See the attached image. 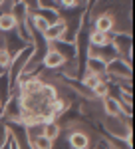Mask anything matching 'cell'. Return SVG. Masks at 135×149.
I'll return each instance as SVG.
<instances>
[{"label": "cell", "mask_w": 135, "mask_h": 149, "mask_svg": "<svg viewBox=\"0 0 135 149\" xmlns=\"http://www.w3.org/2000/svg\"><path fill=\"white\" fill-rule=\"evenodd\" d=\"M12 92H14V88H12L10 76H8V72H6V74L0 76V107L8 102V97L12 95Z\"/></svg>", "instance_id": "4fadbf2b"}, {"label": "cell", "mask_w": 135, "mask_h": 149, "mask_svg": "<svg viewBox=\"0 0 135 149\" xmlns=\"http://www.w3.org/2000/svg\"><path fill=\"white\" fill-rule=\"evenodd\" d=\"M91 92H93V95H95L97 100H103V97H105V95L109 93V92H107V81L101 80L100 84H97V86H95V88L91 90Z\"/></svg>", "instance_id": "44dd1931"}, {"label": "cell", "mask_w": 135, "mask_h": 149, "mask_svg": "<svg viewBox=\"0 0 135 149\" xmlns=\"http://www.w3.org/2000/svg\"><path fill=\"white\" fill-rule=\"evenodd\" d=\"M32 14H38V16H40V18H44L48 24H54V22L60 20V14H62V12L54 10V8H38V10L32 12Z\"/></svg>", "instance_id": "5bb4252c"}, {"label": "cell", "mask_w": 135, "mask_h": 149, "mask_svg": "<svg viewBox=\"0 0 135 149\" xmlns=\"http://www.w3.org/2000/svg\"><path fill=\"white\" fill-rule=\"evenodd\" d=\"M111 38H113V32H109V34L100 32V30H90L88 32V42H90V46H95V48L111 44Z\"/></svg>", "instance_id": "8fae6325"}, {"label": "cell", "mask_w": 135, "mask_h": 149, "mask_svg": "<svg viewBox=\"0 0 135 149\" xmlns=\"http://www.w3.org/2000/svg\"><path fill=\"white\" fill-rule=\"evenodd\" d=\"M14 149H16V147H14Z\"/></svg>", "instance_id": "4dcf8cb0"}, {"label": "cell", "mask_w": 135, "mask_h": 149, "mask_svg": "<svg viewBox=\"0 0 135 149\" xmlns=\"http://www.w3.org/2000/svg\"><path fill=\"white\" fill-rule=\"evenodd\" d=\"M78 6H81L79 0H60V10H74Z\"/></svg>", "instance_id": "cb8c5ba5"}, {"label": "cell", "mask_w": 135, "mask_h": 149, "mask_svg": "<svg viewBox=\"0 0 135 149\" xmlns=\"http://www.w3.org/2000/svg\"><path fill=\"white\" fill-rule=\"evenodd\" d=\"M84 72H90V74H95L100 76L103 81H107V74H105V62L100 60V58H86L84 60Z\"/></svg>", "instance_id": "ba28073f"}, {"label": "cell", "mask_w": 135, "mask_h": 149, "mask_svg": "<svg viewBox=\"0 0 135 149\" xmlns=\"http://www.w3.org/2000/svg\"><path fill=\"white\" fill-rule=\"evenodd\" d=\"M105 74L109 80H119V78H131V64H127L121 58H113L105 64ZM107 80V81H109Z\"/></svg>", "instance_id": "277c9868"}, {"label": "cell", "mask_w": 135, "mask_h": 149, "mask_svg": "<svg viewBox=\"0 0 135 149\" xmlns=\"http://www.w3.org/2000/svg\"><path fill=\"white\" fill-rule=\"evenodd\" d=\"M90 149H91V147H90Z\"/></svg>", "instance_id": "1f68e13d"}, {"label": "cell", "mask_w": 135, "mask_h": 149, "mask_svg": "<svg viewBox=\"0 0 135 149\" xmlns=\"http://www.w3.org/2000/svg\"><path fill=\"white\" fill-rule=\"evenodd\" d=\"M64 56L62 54H58L54 48H50L48 46V50H46V54H44V68L48 70H60L62 66H64Z\"/></svg>", "instance_id": "30bf717a"}, {"label": "cell", "mask_w": 135, "mask_h": 149, "mask_svg": "<svg viewBox=\"0 0 135 149\" xmlns=\"http://www.w3.org/2000/svg\"><path fill=\"white\" fill-rule=\"evenodd\" d=\"M95 2H97V0H88V8H86V10H90V8L93 6V4H95Z\"/></svg>", "instance_id": "484cf974"}, {"label": "cell", "mask_w": 135, "mask_h": 149, "mask_svg": "<svg viewBox=\"0 0 135 149\" xmlns=\"http://www.w3.org/2000/svg\"><path fill=\"white\" fill-rule=\"evenodd\" d=\"M60 133H62V127L58 125L56 119H54V121H46V123H44V135L48 139L54 141L56 137H60Z\"/></svg>", "instance_id": "2e32d148"}, {"label": "cell", "mask_w": 135, "mask_h": 149, "mask_svg": "<svg viewBox=\"0 0 135 149\" xmlns=\"http://www.w3.org/2000/svg\"><path fill=\"white\" fill-rule=\"evenodd\" d=\"M8 139H10V129H8V125H6V121L0 119V145H4Z\"/></svg>", "instance_id": "603a6c76"}, {"label": "cell", "mask_w": 135, "mask_h": 149, "mask_svg": "<svg viewBox=\"0 0 135 149\" xmlns=\"http://www.w3.org/2000/svg\"><path fill=\"white\" fill-rule=\"evenodd\" d=\"M0 44L6 48L8 52H10V56H16L20 50H24L26 46H30V44H26L22 38L18 36L16 28H14V30H10V32H4V34H0Z\"/></svg>", "instance_id": "5b68a950"}, {"label": "cell", "mask_w": 135, "mask_h": 149, "mask_svg": "<svg viewBox=\"0 0 135 149\" xmlns=\"http://www.w3.org/2000/svg\"><path fill=\"white\" fill-rule=\"evenodd\" d=\"M111 46L121 60L131 64V32H117V34H113Z\"/></svg>", "instance_id": "7a4b0ae2"}, {"label": "cell", "mask_w": 135, "mask_h": 149, "mask_svg": "<svg viewBox=\"0 0 135 149\" xmlns=\"http://www.w3.org/2000/svg\"><path fill=\"white\" fill-rule=\"evenodd\" d=\"M79 2H81V6H84V8H88V0H79Z\"/></svg>", "instance_id": "4316f807"}, {"label": "cell", "mask_w": 135, "mask_h": 149, "mask_svg": "<svg viewBox=\"0 0 135 149\" xmlns=\"http://www.w3.org/2000/svg\"><path fill=\"white\" fill-rule=\"evenodd\" d=\"M101 107H103V115H111V117L121 115L119 100H117V97H113V95H105V97L101 100Z\"/></svg>", "instance_id": "7c38bea8"}, {"label": "cell", "mask_w": 135, "mask_h": 149, "mask_svg": "<svg viewBox=\"0 0 135 149\" xmlns=\"http://www.w3.org/2000/svg\"><path fill=\"white\" fill-rule=\"evenodd\" d=\"M54 2H56V4H58V8H60V0H54Z\"/></svg>", "instance_id": "f1b7e54d"}, {"label": "cell", "mask_w": 135, "mask_h": 149, "mask_svg": "<svg viewBox=\"0 0 135 149\" xmlns=\"http://www.w3.org/2000/svg\"><path fill=\"white\" fill-rule=\"evenodd\" d=\"M52 145H54V141H52V139H48L44 133L32 141V149H52Z\"/></svg>", "instance_id": "d6986e66"}, {"label": "cell", "mask_w": 135, "mask_h": 149, "mask_svg": "<svg viewBox=\"0 0 135 149\" xmlns=\"http://www.w3.org/2000/svg\"><path fill=\"white\" fill-rule=\"evenodd\" d=\"M64 32H66V24H64V20L60 18L58 22L50 24L48 30H46L42 36H44L46 42H56V40H62V38H64Z\"/></svg>", "instance_id": "9c48e42d"}, {"label": "cell", "mask_w": 135, "mask_h": 149, "mask_svg": "<svg viewBox=\"0 0 135 149\" xmlns=\"http://www.w3.org/2000/svg\"><path fill=\"white\" fill-rule=\"evenodd\" d=\"M18 26V22H16V18H14V14H2L0 16V34H4V32H10V30H14Z\"/></svg>", "instance_id": "9a60e30c"}, {"label": "cell", "mask_w": 135, "mask_h": 149, "mask_svg": "<svg viewBox=\"0 0 135 149\" xmlns=\"http://www.w3.org/2000/svg\"><path fill=\"white\" fill-rule=\"evenodd\" d=\"M0 117H2V107H0Z\"/></svg>", "instance_id": "f546056e"}, {"label": "cell", "mask_w": 135, "mask_h": 149, "mask_svg": "<svg viewBox=\"0 0 135 149\" xmlns=\"http://www.w3.org/2000/svg\"><path fill=\"white\" fill-rule=\"evenodd\" d=\"M103 145H105V149H131V141H125V139H115V137H107Z\"/></svg>", "instance_id": "e0dca14e"}, {"label": "cell", "mask_w": 135, "mask_h": 149, "mask_svg": "<svg viewBox=\"0 0 135 149\" xmlns=\"http://www.w3.org/2000/svg\"><path fill=\"white\" fill-rule=\"evenodd\" d=\"M10 62H12V56H10V52L6 50V48L0 44V66L8 72V68H10Z\"/></svg>", "instance_id": "ffe728a7"}, {"label": "cell", "mask_w": 135, "mask_h": 149, "mask_svg": "<svg viewBox=\"0 0 135 149\" xmlns=\"http://www.w3.org/2000/svg\"><path fill=\"white\" fill-rule=\"evenodd\" d=\"M48 46L54 48L58 54H62L64 60H74V58H78V46H76V42L56 40V42H48Z\"/></svg>", "instance_id": "8992f818"}, {"label": "cell", "mask_w": 135, "mask_h": 149, "mask_svg": "<svg viewBox=\"0 0 135 149\" xmlns=\"http://www.w3.org/2000/svg\"><path fill=\"white\" fill-rule=\"evenodd\" d=\"M18 2H20V4H22L24 8H26V10L30 12V14H32V12H36L38 8H40L38 0H18Z\"/></svg>", "instance_id": "d4e9b609"}, {"label": "cell", "mask_w": 135, "mask_h": 149, "mask_svg": "<svg viewBox=\"0 0 135 149\" xmlns=\"http://www.w3.org/2000/svg\"><path fill=\"white\" fill-rule=\"evenodd\" d=\"M91 22V30H100V32H105V34H109L113 32V16L109 12H103V14H95L93 18H90Z\"/></svg>", "instance_id": "52a82bcc"}, {"label": "cell", "mask_w": 135, "mask_h": 149, "mask_svg": "<svg viewBox=\"0 0 135 149\" xmlns=\"http://www.w3.org/2000/svg\"><path fill=\"white\" fill-rule=\"evenodd\" d=\"M79 81H81V86H86L88 90H93V88L101 81V78H100V76H95V74H90V72H84L81 78H79Z\"/></svg>", "instance_id": "ac0fdd59"}, {"label": "cell", "mask_w": 135, "mask_h": 149, "mask_svg": "<svg viewBox=\"0 0 135 149\" xmlns=\"http://www.w3.org/2000/svg\"><path fill=\"white\" fill-rule=\"evenodd\" d=\"M100 121L107 137L131 141V117H127V115H117V117L103 115Z\"/></svg>", "instance_id": "6da1fadb"}, {"label": "cell", "mask_w": 135, "mask_h": 149, "mask_svg": "<svg viewBox=\"0 0 135 149\" xmlns=\"http://www.w3.org/2000/svg\"><path fill=\"white\" fill-rule=\"evenodd\" d=\"M2 74H6V70H4L2 66H0V76H2Z\"/></svg>", "instance_id": "83f0119b"}, {"label": "cell", "mask_w": 135, "mask_h": 149, "mask_svg": "<svg viewBox=\"0 0 135 149\" xmlns=\"http://www.w3.org/2000/svg\"><path fill=\"white\" fill-rule=\"evenodd\" d=\"M52 149H72V147H70V143H68V139H66V135H64V131L60 133V137L54 139Z\"/></svg>", "instance_id": "7402d4cb"}, {"label": "cell", "mask_w": 135, "mask_h": 149, "mask_svg": "<svg viewBox=\"0 0 135 149\" xmlns=\"http://www.w3.org/2000/svg\"><path fill=\"white\" fill-rule=\"evenodd\" d=\"M64 135H66L68 143H70V147L72 149H90L93 143H95V139L91 133L88 131H84V129H72V131H64Z\"/></svg>", "instance_id": "3957f363"}]
</instances>
